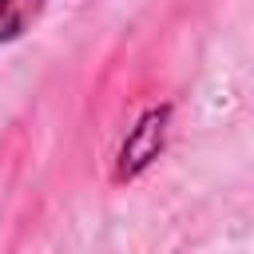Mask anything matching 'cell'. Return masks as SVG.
<instances>
[{
	"label": "cell",
	"instance_id": "obj_1",
	"mask_svg": "<svg viewBox=\"0 0 254 254\" xmlns=\"http://www.w3.org/2000/svg\"><path fill=\"white\" fill-rule=\"evenodd\" d=\"M167 119H171V107H151L123 139L119 147V167H115V179H135L151 159H159L163 151V135H167Z\"/></svg>",
	"mask_w": 254,
	"mask_h": 254
},
{
	"label": "cell",
	"instance_id": "obj_2",
	"mask_svg": "<svg viewBox=\"0 0 254 254\" xmlns=\"http://www.w3.org/2000/svg\"><path fill=\"white\" fill-rule=\"evenodd\" d=\"M52 0H0V44L20 40Z\"/></svg>",
	"mask_w": 254,
	"mask_h": 254
}]
</instances>
